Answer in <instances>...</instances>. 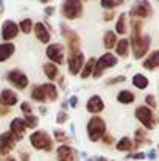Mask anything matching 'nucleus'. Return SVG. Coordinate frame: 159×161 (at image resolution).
<instances>
[{"label": "nucleus", "instance_id": "nucleus-1", "mask_svg": "<svg viewBox=\"0 0 159 161\" xmlns=\"http://www.w3.org/2000/svg\"><path fill=\"white\" fill-rule=\"evenodd\" d=\"M106 131V124L103 119H100L98 116H94L89 122H87V135L91 141H100L105 136Z\"/></svg>", "mask_w": 159, "mask_h": 161}, {"label": "nucleus", "instance_id": "nucleus-2", "mask_svg": "<svg viewBox=\"0 0 159 161\" xmlns=\"http://www.w3.org/2000/svg\"><path fill=\"white\" fill-rule=\"evenodd\" d=\"M150 44H151V39L148 35H140L137 38H131V46H133V53L134 58L139 59V58H144L148 49H150Z\"/></svg>", "mask_w": 159, "mask_h": 161}, {"label": "nucleus", "instance_id": "nucleus-3", "mask_svg": "<svg viewBox=\"0 0 159 161\" xmlns=\"http://www.w3.org/2000/svg\"><path fill=\"white\" fill-rule=\"evenodd\" d=\"M30 142L34 149L38 150H45V152H50L53 149V142L50 139V136L44 131H34L31 136H30Z\"/></svg>", "mask_w": 159, "mask_h": 161}, {"label": "nucleus", "instance_id": "nucleus-4", "mask_svg": "<svg viewBox=\"0 0 159 161\" xmlns=\"http://www.w3.org/2000/svg\"><path fill=\"white\" fill-rule=\"evenodd\" d=\"M61 11L66 19H77L83 13V5L80 0H64Z\"/></svg>", "mask_w": 159, "mask_h": 161}, {"label": "nucleus", "instance_id": "nucleus-5", "mask_svg": "<svg viewBox=\"0 0 159 161\" xmlns=\"http://www.w3.org/2000/svg\"><path fill=\"white\" fill-rule=\"evenodd\" d=\"M117 64V58L114 56L112 53H105L103 56H100L98 61H95V70H94V77L98 78L105 69H109V67H114Z\"/></svg>", "mask_w": 159, "mask_h": 161}, {"label": "nucleus", "instance_id": "nucleus-6", "mask_svg": "<svg viewBox=\"0 0 159 161\" xmlns=\"http://www.w3.org/2000/svg\"><path fill=\"white\" fill-rule=\"evenodd\" d=\"M136 117L140 120V124L147 128V130H151L156 124V119H155V114L153 111L148 107H139L136 109Z\"/></svg>", "mask_w": 159, "mask_h": 161}, {"label": "nucleus", "instance_id": "nucleus-7", "mask_svg": "<svg viewBox=\"0 0 159 161\" xmlns=\"http://www.w3.org/2000/svg\"><path fill=\"white\" fill-rule=\"evenodd\" d=\"M151 13H153V9H151V5H150L148 0H136L134 6L131 8V16L133 17L144 19V17L151 16Z\"/></svg>", "mask_w": 159, "mask_h": 161}, {"label": "nucleus", "instance_id": "nucleus-8", "mask_svg": "<svg viewBox=\"0 0 159 161\" xmlns=\"http://www.w3.org/2000/svg\"><path fill=\"white\" fill-rule=\"evenodd\" d=\"M83 66H84V56H83V53L80 50L72 52L70 56H69V72L72 75H77V74H80Z\"/></svg>", "mask_w": 159, "mask_h": 161}, {"label": "nucleus", "instance_id": "nucleus-9", "mask_svg": "<svg viewBox=\"0 0 159 161\" xmlns=\"http://www.w3.org/2000/svg\"><path fill=\"white\" fill-rule=\"evenodd\" d=\"M14 147H16V138L13 136L11 131L0 135V153L2 155H8Z\"/></svg>", "mask_w": 159, "mask_h": 161}, {"label": "nucleus", "instance_id": "nucleus-10", "mask_svg": "<svg viewBox=\"0 0 159 161\" xmlns=\"http://www.w3.org/2000/svg\"><path fill=\"white\" fill-rule=\"evenodd\" d=\"M8 81L13 83V85H14L16 88H19V89H25L27 85H28L27 75L22 74L20 70H11V72L8 74Z\"/></svg>", "mask_w": 159, "mask_h": 161}, {"label": "nucleus", "instance_id": "nucleus-11", "mask_svg": "<svg viewBox=\"0 0 159 161\" xmlns=\"http://www.w3.org/2000/svg\"><path fill=\"white\" fill-rule=\"evenodd\" d=\"M47 56L50 58V61L56 63V64H61L64 61V49L61 44H50L47 47Z\"/></svg>", "mask_w": 159, "mask_h": 161}, {"label": "nucleus", "instance_id": "nucleus-12", "mask_svg": "<svg viewBox=\"0 0 159 161\" xmlns=\"http://www.w3.org/2000/svg\"><path fill=\"white\" fill-rule=\"evenodd\" d=\"M58 161H78V153L69 146H61L58 149Z\"/></svg>", "mask_w": 159, "mask_h": 161}, {"label": "nucleus", "instance_id": "nucleus-13", "mask_svg": "<svg viewBox=\"0 0 159 161\" xmlns=\"http://www.w3.org/2000/svg\"><path fill=\"white\" fill-rule=\"evenodd\" d=\"M17 33H19V27H17L13 20H6V22L3 24V27H2V38H3L5 41H9V39L16 38Z\"/></svg>", "mask_w": 159, "mask_h": 161}, {"label": "nucleus", "instance_id": "nucleus-14", "mask_svg": "<svg viewBox=\"0 0 159 161\" xmlns=\"http://www.w3.org/2000/svg\"><path fill=\"white\" fill-rule=\"evenodd\" d=\"M9 127H11V133L16 138V141H20L24 138V135H25V122H24V119H14Z\"/></svg>", "mask_w": 159, "mask_h": 161}, {"label": "nucleus", "instance_id": "nucleus-15", "mask_svg": "<svg viewBox=\"0 0 159 161\" xmlns=\"http://www.w3.org/2000/svg\"><path fill=\"white\" fill-rule=\"evenodd\" d=\"M17 103V96L11 89H3L0 94V105L3 107H14Z\"/></svg>", "mask_w": 159, "mask_h": 161}, {"label": "nucleus", "instance_id": "nucleus-16", "mask_svg": "<svg viewBox=\"0 0 159 161\" xmlns=\"http://www.w3.org/2000/svg\"><path fill=\"white\" fill-rule=\"evenodd\" d=\"M34 33H36V38H38L41 42H44V44L50 42V33H49L47 27H45L42 22H38V24L34 25Z\"/></svg>", "mask_w": 159, "mask_h": 161}, {"label": "nucleus", "instance_id": "nucleus-17", "mask_svg": "<svg viewBox=\"0 0 159 161\" xmlns=\"http://www.w3.org/2000/svg\"><path fill=\"white\" fill-rule=\"evenodd\" d=\"M105 108L103 105V100L98 97V96H94V97H91L89 100H87V103H86V109L89 111V113H100L102 109Z\"/></svg>", "mask_w": 159, "mask_h": 161}, {"label": "nucleus", "instance_id": "nucleus-18", "mask_svg": "<svg viewBox=\"0 0 159 161\" xmlns=\"http://www.w3.org/2000/svg\"><path fill=\"white\" fill-rule=\"evenodd\" d=\"M62 35H64L66 39L69 41L70 50H72V52H77V47H78V44H80V38H78V35H77L75 31L67 30L66 27H62Z\"/></svg>", "mask_w": 159, "mask_h": 161}, {"label": "nucleus", "instance_id": "nucleus-19", "mask_svg": "<svg viewBox=\"0 0 159 161\" xmlns=\"http://www.w3.org/2000/svg\"><path fill=\"white\" fill-rule=\"evenodd\" d=\"M144 67L148 70H155L156 67H159V50H155L147 56V59L144 61Z\"/></svg>", "mask_w": 159, "mask_h": 161}, {"label": "nucleus", "instance_id": "nucleus-20", "mask_svg": "<svg viewBox=\"0 0 159 161\" xmlns=\"http://www.w3.org/2000/svg\"><path fill=\"white\" fill-rule=\"evenodd\" d=\"M14 53V46L13 44H0V61H6L9 56Z\"/></svg>", "mask_w": 159, "mask_h": 161}, {"label": "nucleus", "instance_id": "nucleus-21", "mask_svg": "<svg viewBox=\"0 0 159 161\" xmlns=\"http://www.w3.org/2000/svg\"><path fill=\"white\" fill-rule=\"evenodd\" d=\"M133 85L137 88V89H145L148 86V78L144 75V74H136L133 77Z\"/></svg>", "mask_w": 159, "mask_h": 161}, {"label": "nucleus", "instance_id": "nucleus-22", "mask_svg": "<svg viewBox=\"0 0 159 161\" xmlns=\"http://www.w3.org/2000/svg\"><path fill=\"white\" fill-rule=\"evenodd\" d=\"M117 100L120 102V103H125V105H128V103H133L134 102V94L131 92V91H120L119 92V96H117Z\"/></svg>", "mask_w": 159, "mask_h": 161}, {"label": "nucleus", "instance_id": "nucleus-23", "mask_svg": "<svg viewBox=\"0 0 159 161\" xmlns=\"http://www.w3.org/2000/svg\"><path fill=\"white\" fill-rule=\"evenodd\" d=\"M42 88H44V91H45L47 100H56L58 91H56V86H55V85H52V83H45V85H42Z\"/></svg>", "mask_w": 159, "mask_h": 161}, {"label": "nucleus", "instance_id": "nucleus-24", "mask_svg": "<svg viewBox=\"0 0 159 161\" xmlns=\"http://www.w3.org/2000/svg\"><path fill=\"white\" fill-rule=\"evenodd\" d=\"M31 97H33L34 100H38V102H44V100H47V97H45V91H44L42 85L33 88V91H31Z\"/></svg>", "mask_w": 159, "mask_h": 161}, {"label": "nucleus", "instance_id": "nucleus-25", "mask_svg": "<svg viewBox=\"0 0 159 161\" xmlns=\"http://www.w3.org/2000/svg\"><path fill=\"white\" fill-rule=\"evenodd\" d=\"M133 149V142H131V139L130 138H122L119 142H117V150H120V152H130Z\"/></svg>", "mask_w": 159, "mask_h": 161}, {"label": "nucleus", "instance_id": "nucleus-26", "mask_svg": "<svg viewBox=\"0 0 159 161\" xmlns=\"http://www.w3.org/2000/svg\"><path fill=\"white\" fill-rule=\"evenodd\" d=\"M128 50H130V41L128 39H120L119 42H117V53L120 55V56H126L128 55Z\"/></svg>", "mask_w": 159, "mask_h": 161}, {"label": "nucleus", "instance_id": "nucleus-27", "mask_svg": "<svg viewBox=\"0 0 159 161\" xmlns=\"http://www.w3.org/2000/svg\"><path fill=\"white\" fill-rule=\"evenodd\" d=\"M94 67H95V59L94 58H91L84 66H83V70H81V78H87L91 74H92V70H94Z\"/></svg>", "mask_w": 159, "mask_h": 161}, {"label": "nucleus", "instance_id": "nucleus-28", "mask_svg": "<svg viewBox=\"0 0 159 161\" xmlns=\"http://www.w3.org/2000/svg\"><path fill=\"white\" fill-rule=\"evenodd\" d=\"M115 42H117L115 33H114V31H106V35H105V42H103L106 49H112V47L115 46Z\"/></svg>", "mask_w": 159, "mask_h": 161}, {"label": "nucleus", "instance_id": "nucleus-29", "mask_svg": "<svg viewBox=\"0 0 159 161\" xmlns=\"http://www.w3.org/2000/svg\"><path fill=\"white\" fill-rule=\"evenodd\" d=\"M115 31L119 35H125L126 33V17H125V14H120V17L117 20V25H115Z\"/></svg>", "mask_w": 159, "mask_h": 161}, {"label": "nucleus", "instance_id": "nucleus-30", "mask_svg": "<svg viewBox=\"0 0 159 161\" xmlns=\"http://www.w3.org/2000/svg\"><path fill=\"white\" fill-rule=\"evenodd\" d=\"M44 72H45V75H47L50 80H55V78H56V75H58V69H56V66L52 64V63L44 64Z\"/></svg>", "mask_w": 159, "mask_h": 161}, {"label": "nucleus", "instance_id": "nucleus-31", "mask_svg": "<svg viewBox=\"0 0 159 161\" xmlns=\"http://www.w3.org/2000/svg\"><path fill=\"white\" fill-rule=\"evenodd\" d=\"M144 142H145V144H150L151 141L145 136V131H144V130H137V131H136V147H139V146L144 144Z\"/></svg>", "mask_w": 159, "mask_h": 161}, {"label": "nucleus", "instance_id": "nucleus-32", "mask_svg": "<svg viewBox=\"0 0 159 161\" xmlns=\"http://www.w3.org/2000/svg\"><path fill=\"white\" fill-rule=\"evenodd\" d=\"M24 122H25V127L27 128H34L38 125V117L36 116H31V114H27L25 119H24Z\"/></svg>", "mask_w": 159, "mask_h": 161}, {"label": "nucleus", "instance_id": "nucleus-33", "mask_svg": "<svg viewBox=\"0 0 159 161\" xmlns=\"http://www.w3.org/2000/svg\"><path fill=\"white\" fill-rule=\"evenodd\" d=\"M123 0H102V6L106 8V9H114L115 6L122 5Z\"/></svg>", "mask_w": 159, "mask_h": 161}, {"label": "nucleus", "instance_id": "nucleus-34", "mask_svg": "<svg viewBox=\"0 0 159 161\" xmlns=\"http://www.w3.org/2000/svg\"><path fill=\"white\" fill-rule=\"evenodd\" d=\"M31 28H33V22H31L30 19H24V20L20 22V25H19V30H22L24 33H30Z\"/></svg>", "mask_w": 159, "mask_h": 161}, {"label": "nucleus", "instance_id": "nucleus-35", "mask_svg": "<svg viewBox=\"0 0 159 161\" xmlns=\"http://www.w3.org/2000/svg\"><path fill=\"white\" fill-rule=\"evenodd\" d=\"M145 103L148 105L150 109H151V108H155L156 107V97H155V96H151V94H150V96H147V97H145Z\"/></svg>", "mask_w": 159, "mask_h": 161}, {"label": "nucleus", "instance_id": "nucleus-36", "mask_svg": "<svg viewBox=\"0 0 159 161\" xmlns=\"http://www.w3.org/2000/svg\"><path fill=\"white\" fill-rule=\"evenodd\" d=\"M55 138H56V141H59V142H66V141H67V135H66V133H61V131H55Z\"/></svg>", "mask_w": 159, "mask_h": 161}, {"label": "nucleus", "instance_id": "nucleus-37", "mask_svg": "<svg viewBox=\"0 0 159 161\" xmlns=\"http://www.w3.org/2000/svg\"><path fill=\"white\" fill-rule=\"evenodd\" d=\"M56 120H58V124H62V122H66V120H67V114H66V113H59Z\"/></svg>", "mask_w": 159, "mask_h": 161}, {"label": "nucleus", "instance_id": "nucleus-38", "mask_svg": "<svg viewBox=\"0 0 159 161\" xmlns=\"http://www.w3.org/2000/svg\"><path fill=\"white\" fill-rule=\"evenodd\" d=\"M22 111H24V113H27V114H31V107L25 102V103H22Z\"/></svg>", "mask_w": 159, "mask_h": 161}, {"label": "nucleus", "instance_id": "nucleus-39", "mask_svg": "<svg viewBox=\"0 0 159 161\" xmlns=\"http://www.w3.org/2000/svg\"><path fill=\"white\" fill-rule=\"evenodd\" d=\"M125 80V77H115L114 80H109L108 81V85H114V83H120V81H123Z\"/></svg>", "mask_w": 159, "mask_h": 161}, {"label": "nucleus", "instance_id": "nucleus-40", "mask_svg": "<svg viewBox=\"0 0 159 161\" xmlns=\"http://www.w3.org/2000/svg\"><path fill=\"white\" fill-rule=\"evenodd\" d=\"M130 158H134V160H144L145 155H144V153H133V155H130Z\"/></svg>", "mask_w": 159, "mask_h": 161}, {"label": "nucleus", "instance_id": "nucleus-41", "mask_svg": "<svg viewBox=\"0 0 159 161\" xmlns=\"http://www.w3.org/2000/svg\"><path fill=\"white\" fill-rule=\"evenodd\" d=\"M112 16H114V11L106 13V14H105V20H111V19H112Z\"/></svg>", "mask_w": 159, "mask_h": 161}, {"label": "nucleus", "instance_id": "nucleus-42", "mask_svg": "<svg viewBox=\"0 0 159 161\" xmlns=\"http://www.w3.org/2000/svg\"><path fill=\"white\" fill-rule=\"evenodd\" d=\"M77 102H78V99H77V97H72V99H70V105H72L73 108L77 107Z\"/></svg>", "mask_w": 159, "mask_h": 161}, {"label": "nucleus", "instance_id": "nucleus-43", "mask_svg": "<svg viewBox=\"0 0 159 161\" xmlns=\"http://www.w3.org/2000/svg\"><path fill=\"white\" fill-rule=\"evenodd\" d=\"M112 141H114V139H112L111 136H106L105 138V144H108V146H109V144H112Z\"/></svg>", "mask_w": 159, "mask_h": 161}, {"label": "nucleus", "instance_id": "nucleus-44", "mask_svg": "<svg viewBox=\"0 0 159 161\" xmlns=\"http://www.w3.org/2000/svg\"><path fill=\"white\" fill-rule=\"evenodd\" d=\"M20 157H22V161H28V160H30L28 153H25V152H22V155H20Z\"/></svg>", "mask_w": 159, "mask_h": 161}, {"label": "nucleus", "instance_id": "nucleus-45", "mask_svg": "<svg viewBox=\"0 0 159 161\" xmlns=\"http://www.w3.org/2000/svg\"><path fill=\"white\" fill-rule=\"evenodd\" d=\"M148 157H150V158H151V160H155V158H156V152H155V150H151V152H150V155H148Z\"/></svg>", "mask_w": 159, "mask_h": 161}, {"label": "nucleus", "instance_id": "nucleus-46", "mask_svg": "<svg viewBox=\"0 0 159 161\" xmlns=\"http://www.w3.org/2000/svg\"><path fill=\"white\" fill-rule=\"evenodd\" d=\"M45 13H47V14H52V13H53V8H52V6H50V8H45Z\"/></svg>", "mask_w": 159, "mask_h": 161}, {"label": "nucleus", "instance_id": "nucleus-47", "mask_svg": "<svg viewBox=\"0 0 159 161\" xmlns=\"http://www.w3.org/2000/svg\"><path fill=\"white\" fill-rule=\"evenodd\" d=\"M6 113H8L6 108H0V114H6Z\"/></svg>", "mask_w": 159, "mask_h": 161}, {"label": "nucleus", "instance_id": "nucleus-48", "mask_svg": "<svg viewBox=\"0 0 159 161\" xmlns=\"http://www.w3.org/2000/svg\"><path fill=\"white\" fill-rule=\"evenodd\" d=\"M5 161H17V160H16V158H13V157H8Z\"/></svg>", "mask_w": 159, "mask_h": 161}, {"label": "nucleus", "instance_id": "nucleus-49", "mask_svg": "<svg viewBox=\"0 0 159 161\" xmlns=\"http://www.w3.org/2000/svg\"><path fill=\"white\" fill-rule=\"evenodd\" d=\"M95 161H108L106 158H95Z\"/></svg>", "mask_w": 159, "mask_h": 161}, {"label": "nucleus", "instance_id": "nucleus-50", "mask_svg": "<svg viewBox=\"0 0 159 161\" xmlns=\"http://www.w3.org/2000/svg\"><path fill=\"white\" fill-rule=\"evenodd\" d=\"M42 2H49V0H42Z\"/></svg>", "mask_w": 159, "mask_h": 161}, {"label": "nucleus", "instance_id": "nucleus-51", "mask_svg": "<svg viewBox=\"0 0 159 161\" xmlns=\"http://www.w3.org/2000/svg\"><path fill=\"white\" fill-rule=\"evenodd\" d=\"M158 2H159V0H158Z\"/></svg>", "mask_w": 159, "mask_h": 161}]
</instances>
